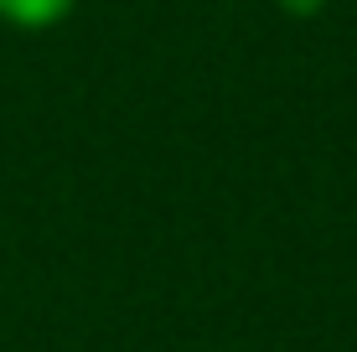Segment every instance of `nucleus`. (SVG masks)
I'll list each match as a JSON object with an SVG mask.
<instances>
[{
  "label": "nucleus",
  "mask_w": 357,
  "mask_h": 352,
  "mask_svg": "<svg viewBox=\"0 0 357 352\" xmlns=\"http://www.w3.org/2000/svg\"><path fill=\"white\" fill-rule=\"evenodd\" d=\"M326 0H280V10H290V16H316Z\"/></svg>",
  "instance_id": "2"
},
{
  "label": "nucleus",
  "mask_w": 357,
  "mask_h": 352,
  "mask_svg": "<svg viewBox=\"0 0 357 352\" xmlns=\"http://www.w3.org/2000/svg\"><path fill=\"white\" fill-rule=\"evenodd\" d=\"M73 6L78 0H0V21L16 31H47L57 21H68Z\"/></svg>",
  "instance_id": "1"
}]
</instances>
